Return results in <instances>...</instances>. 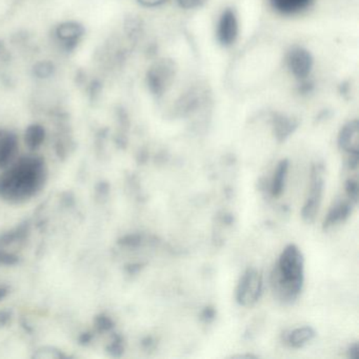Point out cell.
<instances>
[{
  "mask_svg": "<svg viewBox=\"0 0 359 359\" xmlns=\"http://www.w3.org/2000/svg\"><path fill=\"white\" fill-rule=\"evenodd\" d=\"M4 170L0 174V198L12 203L32 198L47 180L45 161L35 155L22 157Z\"/></svg>",
  "mask_w": 359,
  "mask_h": 359,
  "instance_id": "obj_1",
  "label": "cell"
},
{
  "mask_svg": "<svg viewBox=\"0 0 359 359\" xmlns=\"http://www.w3.org/2000/svg\"><path fill=\"white\" fill-rule=\"evenodd\" d=\"M304 260L295 245H289L279 256L271 276L273 293L283 304H291L299 295L304 285Z\"/></svg>",
  "mask_w": 359,
  "mask_h": 359,
  "instance_id": "obj_2",
  "label": "cell"
},
{
  "mask_svg": "<svg viewBox=\"0 0 359 359\" xmlns=\"http://www.w3.org/2000/svg\"><path fill=\"white\" fill-rule=\"evenodd\" d=\"M175 62L163 58L155 62L147 75L149 89L155 96H163L168 91L176 75Z\"/></svg>",
  "mask_w": 359,
  "mask_h": 359,
  "instance_id": "obj_3",
  "label": "cell"
},
{
  "mask_svg": "<svg viewBox=\"0 0 359 359\" xmlns=\"http://www.w3.org/2000/svg\"><path fill=\"white\" fill-rule=\"evenodd\" d=\"M262 291V278L259 271L254 268L247 269L241 275L236 289V300L241 306H254L259 299Z\"/></svg>",
  "mask_w": 359,
  "mask_h": 359,
  "instance_id": "obj_4",
  "label": "cell"
},
{
  "mask_svg": "<svg viewBox=\"0 0 359 359\" xmlns=\"http://www.w3.org/2000/svg\"><path fill=\"white\" fill-rule=\"evenodd\" d=\"M323 178L319 167H314L312 170V184H311L310 195L304 203L302 215L304 222L311 224L314 222L320 207L321 198L323 193Z\"/></svg>",
  "mask_w": 359,
  "mask_h": 359,
  "instance_id": "obj_5",
  "label": "cell"
},
{
  "mask_svg": "<svg viewBox=\"0 0 359 359\" xmlns=\"http://www.w3.org/2000/svg\"><path fill=\"white\" fill-rule=\"evenodd\" d=\"M239 27L236 13L233 9H226L220 15L216 29L218 43L224 48L231 47L238 39Z\"/></svg>",
  "mask_w": 359,
  "mask_h": 359,
  "instance_id": "obj_6",
  "label": "cell"
},
{
  "mask_svg": "<svg viewBox=\"0 0 359 359\" xmlns=\"http://www.w3.org/2000/svg\"><path fill=\"white\" fill-rule=\"evenodd\" d=\"M313 57L308 50L302 47H293L287 54V66L293 76L304 79L310 75L313 69Z\"/></svg>",
  "mask_w": 359,
  "mask_h": 359,
  "instance_id": "obj_7",
  "label": "cell"
},
{
  "mask_svg": "<svg viewBox=\"0 0 359 359\" xmlns=\"http://www.w3.org/2000/svg\"><path fill=\"white\" fill-rule=\"evenodd\" d=\"M85 34V28L76 22H66L56 27L55 37L65 51H73Z\"/></svg>",
  "mask_w": 359,
  "mask_h": 359,
  "instance_id": "obj_8",
  "label": "cell"
},
{
  "mask_svg": "<svg viewBox=\"0 0 359 359\" xmlns=\"http://www.w3.org/2000/svg\"><path fill=\"white\" fill-rule=\"evenodd\" d=\"M338 147L348 155H359L358 121H348L341 128L338 135Z\"/></svg>",
  "mask_w": 359,
  "mask_h": 359,
  "instance_id": "obj_9",
  "label": "cell"
},
{
  "mask_svg": "<svg viewBox=\"0 0 359 359\" xmlns=\"http://www.w3.org/2000/svg\"><path fill=\"white\" fill-rule=\"evenodd\" d=\"M18 151V140L15 134L0 130V170L9 167Z\"/></svg>",
  "mask_w": 359,
  "mask_h": 359,
  "instance_id": "obj_10",
  "label": "cell"
},
{
  "mask_svg": "<svg viewBox=\"0 0 359 359\" xmlns=\"http://www.w3.org/2000/svg\"><path fill=\"white\" fill-rule=\"evenodd\" d=\"M313 0H270L273 10L283 15H295L306 11L312 5Z\"/></svg>",
  "mask_w": 359,
  "mask_h": 359,
  "instance_id": "obj_11",
  "label": "cell"
},
{
  "mask_svg": "<svg viewBox=\"0 0 359 359\" xmlns=\"http://www.w3.org/2000/svg\"><path fill=\"white\" fill-rule=\"evenodd\" d=\"M352 205H354V203H351V201L350 203L339 201V203H336L330 210L329 214H327V218L323 222V228L327 229L334 226V224H338V222H344L350 215Z\"/></svg>",
  "mask_w": 359,
  "mask_h": 359,
  "instance_id": "obj_12",
  "label": "cell"
},
{
  "mask_svg": "<svg viewBox=\"0 0 359 359\" xmlns=\"http://www.w3.org/2000/svg\"><path fill=\"white\" fill-rule=\"evenodd\" d=\"M315 331L311 327H302L293 330L287 335V342L293 348H302L314 338Z\"/></svg>",
  "mask_w": 359,
  "mask_h": 359,
  "instance_id": "obj_13",
  "label": "cell"
},
{
  "mask_svg": "<svg viewBox=\"0 0 359 359\" xmlns=\"http://www.w3.org/2000/svg\"><path fill=\"white\" fill-rule=\"evenodd\" d=\"M46 130L41 125H31L27 128L25 142L30 150H37L45 142Z\"/></svg>",
  "mask_w": 359,
  "mask_h": 359,
  "instance_id": "obj_14",
  "label": "cell"
},
{
  "mask_svg": "<svg viewBox=\"0 0 359 359\" xmlns=\"http://www.w3.org/2000/svg\"><path fill=\"white\" fill-rule=\"evenodd\" d=\"M287 169H289V161L287 159L281 161L277 165L275 171L274 178L272 182V195L274 197L280 196L283 193V186H285V176H287Z\"/></svg>",
  "mask_w": 359,
  "mask_h": 359,
  "instance_id": "obj_15",
  "label": "cell"
},
{
  "mask_svg": "<svg viewBox=\"0 0 359 359\" xmlns=\"http://www.w3.org/2000/svg\"><path fill=\"white\" fill-rule=\"evenodd\" d=\"M294 129H295V123L290 118L280 117L275 121V133H276L278 140H285L293 132Z\"/></svg>",
  "mask_w": 359,
  "mask_h": 359,
  "instance_id": "obj_16",
  "label": "cell"
},
{
  "mask_svg": "<svg viewBox=\"0 0 359 359\" xmlns=\"http://www.w3.org/2000/svg\"><path fill=\"white\" fill-rule=\"evenodd\" d=\"M33 71H34L35 76L39 77V79H48L53 74L54 66L52 62H41L35 65Z\"/></svg>",
  "mask_w": 359,
  "mask_h": 359,
  "instance_id": "obj_17",
  "label": "cell"
},
{
  "mask_svg": "<svg viewBox=\"0 0 359 359\" xmlns=\"http://www.w3.org/2000/svg\"><path fill=\"white\" fill-rule=\"evenodd\" d=\"M358 182H357V180H352L351 178V180L346 182V195H348L351 203H354V205L358 201Z\"/></svg>",
  "mask_w": 359,
  "mask_h": 359,
  "instance_id": "obj_18",
  "label": "cell"
},
{
  "mask_svg": "<svg viewBox=\"0 0 359 359\" xmlns=\"http://www.w3.org/2000/svg\"><path fill=\"white\" fill-rule=\"evenodd\" d=\"M177 3L182 9L193 10L203 7L207 0H177Z\"/></svg>",
  "mask_w": 359,
  "mask_h": 359,
  "instance_id": "obj_19",
  "label": "cell"
},
{
  "mask_svg": "<svg viewBox=\"0 0 359 359\" xmlns=\"http://www.w3.org/2000/svg\"><path fill=\"white\" fill-rule=\"evenodd\" d=\"M170 0H137V3L144 8H157L165 4L169 3Z\"/></svg>",
  "mask_w": 359,
  "mask_h": 359,
  "instance_id": "obj_20",
  "label": "cell"
},
{
  "mask_svg": "<svg viewBox=\"0 0 359 359\" xmlns=\"http://www.w3.org/2000/svg\"><path fill=\"white\" fill-rule=\"evenodd\" d=\"M16 262H18V257L15 255L5 253V252L0 253V264H14Z\"/></svg>",
  "mask_w": 359,
  "mask_h": 359,
  "instance_id": "obj_21",
  "label": "cell"
},
{
  "mask_svg": "<svg viewBox=\"0 0 359 359\" xmlns=\"http://www.w3.org/2000/svg\"><path fill=\"white\" fill-rule=\"evenodd\" d=\"M96 325H97V327H100V330L104 331V330L111 329V327H112L113 323L109 317L102 316L97 319Z\"/></svg>",
  "mask_w": 359,
  "mask_h": 359,
  "instance_id": "obj_22",
  "label": "cell"
},
{
  "mask_svg": "<svg viewBox=\"0 0 359 359\" xmlns=\"http://www.w3.org/2000/svg\"><path fill=\"white\" fill-rule=\"evenodd\" d=\"M348 357L352 359H358L359 358V346L358 344H354L353 346H351V348H348Z\"/></svg>",
  "mask_w": 359,
  "mask_h": 359,
  "instance_id": "obj_23",
  "label": "cell"
},
{
  "mask_svg": "<svg viewBox=\"0 0 359 359\" xmlns=\"http://www.w3.org/2000/svg\"><path fill=\"white\" fill-rule=\"evenodd\" d=\"M8 293H9V287L6 285H0V300H3Z\"/></svg>",
  "mask_w": 359,
  "mask_h": 359,
  "instance_id": "obj_24",
  "label": "cell"
}]
</instances>
